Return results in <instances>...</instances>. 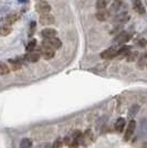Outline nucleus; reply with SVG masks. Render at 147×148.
<instances>
[{"mask_svg": "<svg viewBox=\"0 0 147 148\" xmlns=\"http://www.w3.org/2000/svg\"><path fill=\"white\" fill-rule=\"evenodd\" d=\"M39 53H40V56H42L44 60H51V59L54 58L55 50H53L52 48H50V47L42 43V45L39 48Z\"/></svg>", "mask_w": 147, "mask_h": 148, "instance_id": "1", "label": "nucleus"}, {"mask_svg": "<svg viewBox=\"0 0 147 148\" xmlns=\"http://www.w3.org/2000/svg\"><path fill=\"white\" fill-rule=\"evenodd\" d=\"M43 44H45V45H48L50 48H52L53 50H58L62 47L61 40H60L59 38H55V37L50 38V39H45V40L43 41Z\"/></svg>", "mask_w": 147, "mask_h": 148, "instance_id": "2", "label": "nucleus"}, {"mask_svg": "<svg viewBox=\"0 0 147 148\" xmlns=\"http://www.w3.org/2000/svg\"><path fill=\"white\" fill-rule=\"evenodd\" d=\"M36 10L40 14H47V13H50V11H51V6L47 1H40L36 6Z\"/></svg>", "mask_w": 147, "mask_h": 148, "instance_id": "3", "label": "nucleus"}, {"mask_svg": "<svg viewBox=\"0 0 147 148\" xmlns=\"http://www.w3.org/2000/svg\"><path fill=\"white\" fill-rule=\"evenodd\" d=\"M135 128H136V122H135L134 119H132L131 122H129L128 126H127V130L125 132V135H124V139L126 140V142H128L129 139H131V137L133 136L135 132Z\"/></svg>", "mask_w": 147, "mask_h": 148, "instance_id": "4", "label": "nucleus"}, {"mask_svg": "<svg viewBox=\"0 0 147 148\" xmlns=\"http://www.w3.org/2000/svg\"><path fill=\"white\" fill-rule=\"evenodd\" d=\"M39 22L43 25H50L54 23V17L51 13H47V14H41L39 18Z\"/></svg>", "mask_w": 147, "mask_h": 148, "instance_id": "5", "label": "nucleus"}, {"mask_svg": "<svg viewBox=\"0 0 147 148\" xmlns=\"http://www.w3.org/2000/svg\"><path fill=\"white\" fill-rule=\"evenodd\" d=\"M117 56V50H115L114 48H110V49L105 50L101 53V58L105 59V60H112L115 59Z\"/></svg>", "mask_w": 147, "mask_h": 148, "instance_id": "6", "label": "nucleus"}, {"mask_svg": "<svg viewBox=\"0 0 147 148\" xmlns=\"http://www.w3.org/2000/svg\"><path fill=\"white\" fill-rule=\"evenodd\" d=\"M94 140V138H93V134H92V130H85V133L83 134V138H82V145H84V146H87V145H91Z\"/></svg>", "mask_w": 147, "mask_h": 148, "instance_id": "7", "label": "nucleus"}, {"mask_svg": "<svg viewBox=\"0 0 147 148\" xmlns=\"http://www.w3.org/2000/svg\"><path fill=\"white\" fill-rule=\"evenodd\" d=\"M132 2H133V9L135 12L139 13V14L145 13V7L143 6L141 0H132Z\"/></svg>", "mask_w": 147, "mask_h": 148, "instance_id": "8", "label": "nucleus"}, {"mask_svg": "<svg viewBox=\"0 0 147 148\" xmlns=\"http://www.w3.org/2000/svg\"><path fill=\"white\" fill-rule=\"evenodd\" d=\"M25 59L29 62H37V61H39V59H40V53H39V52H36V51H33V52H28L25 56Z\"/></svg>", "mask_w": 147, "mask_h": 148, "instance_id": "9", "label": "nucleus"}, {"mask_svg": "<svg viewBox=\"0 0 147 148\" xmlns=\"http://www.w3.org/2000/svg\"><path fill=\"white\" fill-rule=\"evenodd\" d=\"M19 18H20V16L16 12H12V13H10V14H8L6 17V25H11L12 23L17 22L19 20Z\"/></svg>", "mask_w": 147, "mask_h": 148, "instance_id": "10", "label": "nucleus"}, {"mask_svg": "<svg viewBox=\"0 0 147 148\" xmlns=\"http://www.w3.org/2000/svg\"><path fill=\"white\" fill-rule=\"evenodd\" d=\"M96 18L100 20V21H106L107 19L110 18V11L107 10H98L96 12Z\"/></svg>", "mask_w": 147, "mask_h": 148, "instance_id": "11", "label": "nucleus"}, {"mask_svg": "<svg viewBox=\"0 0 147 148\" xmlns=\"http://www.w3.org/2000/svg\"><path fill=\"white\" fill-rule=\"evenodd\" d=\"M41 34H42L43 38L50 39V38H54L55 36H56V31H55L54 29H51V28H47V29L42 30Z\"/></svg>", "mask_w": 147, "mask_h": 148, "instance_id": "12", "label": "nucleus"}, {"mask_svg": "<svg viewBox=\"0 0 147 148\" xmlns=\"http://www.w3.org/2000/svg\"><path fill=\"white\" fill-rule=\"evenodd\" d=\"M129 52H131V47H127V45H125V47H122L121 49L117 51V56H118L120 59L126 58V56H128Z\"/></svg>", "mask_w": 147, "mask_h": 148, "instance_id": "13", "label": "nucleus"}, {"mask_svg": "<svg viewBox=\"0 0 147 148\" xmlns=\"http://www.w3.org/2000/svg\"><path fill=\"white\" fill-rule=\"evenodd\" d=\"M11 31H12L11 25H3L2 27H0V36L1 37H7V36H9L11 33Z\"/></svg>", "mask_w": 147, "mask_h": 148, "instance_id": "14", "label": "nucleus"}, {"mask_svg": "<svg viewBox=\"0 0 147 148\" xmlns=\"http://www.w3.org/2000/svg\"><path fill=\"white\" fill-rule=\"evenodd\" d=\"M124 127H125V118H118L116 121V123H115V130L117 132H122L124 130Z\"/></svg>", "mask_w": 147, "mask_h": 148, "instance_id": "15", "label": "nucleus"}, {"mask_svg": "<svg viewBox=\"0 0 147 148\" xmlns=\"http://www.w3.org/2000/svg\"><path fill=\"white\" fill-rule=\"evenodd\" d=\"M139 59V53L137 52V51H133V52H129L128 56H126V60L127 62H134L136 60H138Z\"/></svg>", "mask_w": 147, "mask_h": 148, "instance_id": "16", "label": "nucleus"}, {"mask_svg": "<svg viewBox=\"0 0 147 148\" xmlns=\"http://www.w3.org/2000/svg\"><path fill=\"white\" fill-rule=\"evenodd\" d=\"M110 1L111 0H98L96 1V8L98 10H104L107 7V5L110 3Z\"/></svg>", "mask_w": 147, "mask_h": 148, "instance_id": "17", "label": "nucleus"}, {"mask_svg": "<svg viewBox=\"0 0 147 148\" xmlns=\"http://www.w3.org/2000/svg\"><path fill=\"white\" fill-rule=\"evenodd\" d=\"M32 147V140L30 138H23L20 143V147L19 148H31Z\"/></svg>", "mask_w": 147, "mask_h": 148, "instance_id": "18", "label": "nucleus"}, {"mask_svg": "<svg viewBox=\"0 0 147 148\" xmlns=\"http://www.w3.org/2000/svg\"><path fill=\"white\" fill-rule=\"evenodd\" d=\"M10 72V69L7 65L6 63L3 62H0V75H7Z\"/></svg>", "mask_w": 147, "mask_h": 148, "instance_id": "19", "label": "nucleus"}, {"mask_svg": "<svg viewBox=\"0 0 147 148\" xmlns=\"http://www.w3.org/2000/svg\"><path fill=\"white\" fill-rule=\"evenodd\" d=\"M36 49H37V40L36 39H31L30 42L27 45V51L28 52H33Z\"/></svg>", "mask_w": 147, "mask_h": 148, "instance_id": "20", "label": "nucleus"}, {"mask_svg": "<svg viewBox=\"0 0 147 148\" xmlns=\"http://www.w3.org/2000/svg\"><path fill=\"white\" fill-rule=\"evenodd\" d=\"M10 64H11V69H12L13 71H18L21 69V62L19 61V60H10Z\"/></svg>", "mask_w": 147, "mask_h": 148, "instance_id": "21", "label": "nucleus"}, {"mask_svg": "<svg viewBox=\"0 0 147 148\" xmlns=\"http://www.w3.org/2000/svg\"><path fill=\"white\" fill-rule=\"evenodd\" d=\"M129 38H131V36H129L127 32H122V33L118 36V41H120L121 43H125V42L128 41Z\"/></svg>", "mask_w": 147, "mask_h": 148, "instance_id": "22", "label": "nucleus"}, {"mask_svg": "<svg viewBox=\"0 0 147 148\" xmlns=\"http://www.w3.org/2000/svg\"><path fill=\"white\" fill-rule=\"evenodd\" d=\"M52 148H63V140H62L61 138L55 139L53 145H52Z\"/></svg>", "mask_w": 147, "mask_h": 148, "instance_id": "23", "label": "nucleus"}, {"mask_svg": "<svg viewBox=\"0 0 147 148\" xmlns=\"http://www.w3.org/2000/svg\"><path fill=\"white\" fill-rule=\"evenodd\" d=\"M34 30H36V22H31V25H30V31H29V36H32L33 33H34Z\"/></svg>", "mask_w": 147, "mask_h": 148, "instance_id": "24", "label": "nucleus"}, {"mask_svg": "<svg viewBox=\"0 0 147 148\" xmlns=\"http://www.w3.org/2000/svg\"><path fill=\"white\" fill-rule=\"evenodd\" d=\"M137 110H138V106H136V105H135V106H133V108H132V113H131V115H135V114H136V111H137Z\"/></svg>", "mask_w": 147, "mask_h": 148, "instance_id": "25", "label": "nucleus"}, {"mask_svg": "<svg viewBox=\"0 0 147 148\" xmlns=\"http://www.w3.org/2000/svg\"><path fill=\"white\" fill-rule=\"evenodd\" d=\"M139 44H141L142 47H145V45H146V44H147V41H146V40H145V39H142V40H141V42H139Z\"/></svg>", "mask_w": 147, "mask_h": 148, "instance_id": "26", "label": "nucleus"}, {"mask_svg": "<svg viewBox=\"0 0 147 148\" xmlns=\"http://www.w3.org/2000/svg\"><path fill=\"white\" fill-rule=\"evenodd\" d=\"M19 1H20V2H28L29 0H19Z\"/></svg>", "mask_w": 147, "mask_h": 148, "instance_id": "27", "label": "nucleus"}, {"mask_svg": "<svg viewBox=\"0 0 147 148\" xmlns=\"http://www.w3.org/2000/svg\"><path fill=\"white\" fill-rule=\"evenodd\" d=\"M40 1H44V0H39V2H40Z\"/></svg>", "mask_w": 147, "mask_h": 148, "instance_id": "28", "label": "nucleus"}, {"mask_svg": "<svg viewBox=\"0 0 147 148\" xmlns=\"http://www.w3.org/2000/svg\"><path fill=\"white\" fill-rule=\"evenodd\" d=\"M115 1H116V2H118V1H120V0H115Z\"/></svg>", "mask_w": 147, "mask_h": 148, "instance_id": "29", "label": "nucleus"}, {"mask_svg": "<svg viewBox=\"0 0 147 148\" xmlns=\"http://www.w3.org/2000/svg\"><path fill=\"white\" fill-rule=\"evenodd\" d=\"M146 65H147V63H146Z\"/></svg>", "mask_w": 147, "mask_h": 148, "instance_id": "30", "label": "nucleus"}]
</instances>
